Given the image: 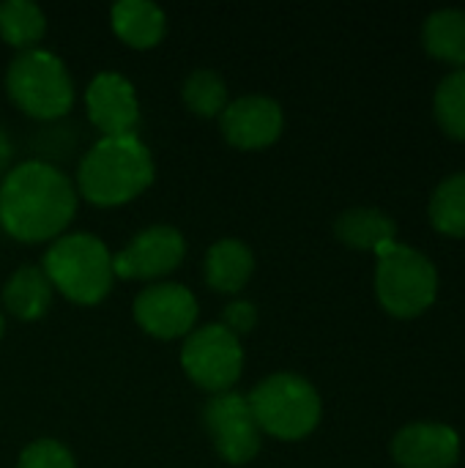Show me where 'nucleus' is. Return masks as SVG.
<instances>
[{"mask_svg":"<svg viewBox=\"0 0 465 468\" xmlns=\"http://www.w3.org/2000/svg\"><path fill=\"white\" fill-rule=\"evenodd\" d=\"M11 159H14V145H11L8 132L0 126V173H5V170H8Z\"/></svg>","mask_w":465,"mask_h":468,"instance_id":"393cba45","label":"nucleus"},{"mask_svg":"<svg viewBox=\"0 0 465 468\" xmlns=\"http://www.w3.org/2000/svg\"><path fill=\"white\" fill-rule=\"evenodd\" d=\"M425 52L441 63L465 69V11L439 8L422 25Z\"/></svg>","mask_w":465,"mask_h":468,"instance_id":"a211bd4d","label":"nucleus"},{"mask_svg":"<svg viewBox=\"0 0 465 468\" xmlns=\"http://www.w3.org/2000/svg\"><path fill=\"white\" fill-rule=\"evenodd\" d=\"M134 321L156 340H178L195 329L197 299L178 282H156L137 293Z\"/></svg>","mask_w":465,"mask_h":468,"instance_id":"9d476101","label":"nucleus"},{"mask_svg":"<svg viewBox=\"0 0 465 468\" xmlns=\"http://www.w3.org/2000/svg\"><path fill=\"white\" fill-rule=\"evenodd\" d=\"M85 107L90 123L104 137L134 134L140 123V99L134 85L118 71H101L85 90Z\"/></svg>","mask_w":465,"mask_h":468,"instance_id":"f8f14e48","label":"nucleus"},{"mask_svg":"<svg viewBox=\"0 0 465 468\" xmlns=\"http://www.w3.org/2000/svg\"><path fill=\"white\" fill-rule=\"evenodd\" d=\"M110 22L115 36L134 47V49H151L164 38L167 16L156 3L148 0H121L110 11Z\"/></svg>","mask_w":465,"mask_h":468,"instance_id":"2eb2a0df","label":"nucleus"},{"mask_svg":"<svg viewBox=\"0 0 465 468\" xmlns=\"http://www.w3.org/2000/svg\"><path fill=\"white\" fill-rule=\"evenodd\" d=\"M255 271V255L241 239H219L208 247L203 277L217 293H238Z\"/></svg>","mask_w":465,"mask_h":468,"instance_id":"4468645a","label":"nucleus"},{"mask_svg":"<svg viewBox=\"0 0 465 468\" xmlns=\"http://www.w3.org/2000/svg\"><path fill=\"white\" fill-rule=\"evenodd\" d=\"M77 214V186L44 159H27L0 184V225L16 241L60 239Z\"/></svg>","mask_w":465,"mask_h":468,"instance_id":"f257e3e1","label":"nucleus"},{"mask_svg":"<svg viewBox=\"0 0 465 468\" xmlns=\"http://www.w3.org/2000/svg\"><path fill=\"white\" fill-rule=\"evenodd\" d=\"M181 367L200 389L211 395L230 392V387L241 378L244 370L241 340L230 335L222 324H206L200 329H192L181 348Z\"/></svg>","mask_w":465,"mask_h":468,"instance_id":"0eeeda50","label":"nucleus"},{"mask_svg":"<svg viewBox=\"0 0 465 468\" xmlns=\"http://www.w3.org/2000/svg\"><path fill=\"white\" fill-rule=\"evenodd\" d=\"M203 425L219 458L233 466H244L260 452L263 433L255 422L247 395L238 392L211 395L208 403L203 406Z\"/></svg>","mask_w":465,"mask_h":468,"instance_id":"6e6552de","label":"nucleus"},{"mask_svg":"<svg viewBox=\"0 0 465 468\" xmlns=\"http://www.w3.org/2000/svg\"><path fill=\"white\" fill-rule=\"evenodd\" d=\"M430 225L452 239L465 236V173L444 178L430 197Z\"/></svg>","mask_w":465,"mask_h":468,"instance_id":"aec40b11","label":"nucleus"},{"mask_svg":"<svg viewBox=\"0 0 465 468\" xmlns=\"http://www.w3.org/2000/svg\"><path fill=\"white\" fill-rule=\"evenodd\" d=\"M186 258V239L173 225H151L129 239L112 255V271L121 280H156L175 271Z\"/></svg>","mask_w":465,"mask_h":468,"instance_id":"1a4fd4ad","label":"nucleus"},{"mask_svg":"<svg viewBox=\"0 0 465 468\" xmlns=\"http://www.w3.org/2000/svg\"><path fill=\"white\" fill-rule=\"evenodd\" d=\"M3 332H5V321H3V310H0V337H3Z\"/></svg>","mask_w":465,"mask_h":468,"instance_id":"a878e982","label":"nucleus"},{"mask_svg":"<svg viewBox=\"0 0 465 468\" xmlns=\"http://www.w3.org/2000/svg\"><path fill=\"white\" fill-rule=\"evenodd\" d=\"M247 400L260 433L280 441L307 439L321 422V395L296 373H274L263 378Z\"/></svg>","mask_w":465,"mask_h":468,"instance_id":"39448f33","label":"nucleus"},{"mask_svg":"<svg viewBox=\"0 0 465 468\" xmlns=\"http://www.w3.org/2000/svg\"><path fill=\"white\" fill-rule=\"evenodd\" d=\"M52 291L41 266H22L3 285V307L19 321H38L52 304Z\"/></svg>","mask_w":465,"mask_h":468,"instance_id":"f3484780","label":"nucleus"},{"mask_svg":"<svg viewBox=\"0 0 465 468\" xmlns=\"http://www.w3.org/2000/svg\"><path fill=\"white\" fill-rule=\"evenodd\" d=\"M433 112L439 126L452 140H465V69H455L441 80L436 88Z\"/></svg>","mask_w":465,"mask_h":468,"instance_id":"4be33fe9","label":"nucleus"},{"mask_svg":"<svg viewBox=\"0 0 465 468\" xmlns=\"http://www.w3.org/2000/svg\"><path fill=\"white\" fill-rule=\"evenodd\" d=\"M392 458L400 468H455L460 461V436L449 425L414 422L392 439Z\"/></svg>","mask_w":465,"mask_h":468,"instance_id":"ddd939ff","label":"nucleus"},{"mask_svg":"<svg viewBox=\"0 0 465 468\" xmlns=\"http://www.w3.org/2000/svg\"><path fill=\"white\" fill-rule=\"evenodd\" d=\"M47 33V16L33 0H3L0 3V36L5 44L33 49Z\"/></svg>","mask_w":465,"mask_h":468,"instance_id":"6ab92c4d","label":"nucleus"},{"mask_svg":"<svg viewBox=\"0 0 465 468\" xmlns=\"http://www.w3.org/2000/svg\"><path fill=\"white\" fill-rule=\"evenodd\" d=\"M8 99L36 121H58L74 104V82L66 63L41 47L22 49L5 69Z\"/></svg>","mask_w":465,"mask_h":468,"instance_id":"20e7f679","label":"nucleus"},{"mask_svg":"<svg viewBox=\"0 0 465 468\" xmlns=\"http://www.w3.org/2000/svg\"><path fill=\"white\" fill-rule=\"evenodd\" d=\"M153 156L137 134L101 137L77 167V189L101 208L123 206L153 184Z\"/></svg>","mask_w":465,"mask_h":468,"instance_id":"f03ea898","label":"nucleus"},{"mask_svg":"<svg viewBox=\"0 0 465 468\" xmlns=\"http://www.w3.org/2000/svg\"><path fill=\"white\" fill-rule=\"evenodd\" d=\"M184 104L200 118H217L227 107V82L214 69H195L181 85Z\"/></svg>","mask_w":465,"mask_h":468,"instance_id":"412c9836","label":"nucleus"},{"mask_svg":"<svg viewBox=\"0 0 465 468\" xmlns=\"http://www.w3.org/2000/svg\"><path fill=\"white\" fill-rule=\"evenodd\" d=\"M334 233L345 247L378 255L386 244L395 241L397 225L389 214H384L378 208L356 206V208H348L337 217Z\"/></svg>","mask_w":465,"mask_h":468,"instance_id":"dca6fc26","label":"nucleus"},{"mask_svg":"<svg viewBox=\"0 0 465 468\" xmlns=\"http://www.w3.org/2000/svg\"><path fill=\"white\" fill-rule=\"evenodd\" d=\"M16 468H77V463L66 444L55 439H36L19 452Z\"/></svg>","mask_w":465,"mask_h":468,"instance_id":"5701e85b","label":"nucleus"},{"mask_svg":"<svg viewBox=\"0 0 465 468\" xmlns=\"http://www.w3.org/2000/svg\"><path fill=\"white\" fill-rule=\"evenodd\" d=\"M44 274L74 304H99L112 291V255L93 233H66L44 252Z\"/></svg>","mask_w":465,"mask_h":468,"instance_id":"7ed1b4c3","label":"nucleus"},{"mask_svg":"<svg viewBox=\"0 0 465 468\" xmlns=\"http://www.w3.org/2000/svg\"><path fill=\"white\" fill-rule=\"evenodd\" d=\"M219 126L230 145L241 151H258L280 140L285 115L277 99L249 93L227 101L225 112L219 115Z\"/></svg>","mask_w":465,"mask_h":468,"instance_id":"9b49d317","label":"nucleus"},{"mask_svg":"<svg viewBox=\"0 0 465 468\" xmlns=\"http://www.w3.org/2000/svg\"><path fill=\"white\" fill-rule=\"evenodd\" d=\"M255 324H258V307H255L252 302H247V299L230 302V304L225 307V313H222V326H225L230 335H236V337L249 335V332L255 329Z\"/></svg>","mask_w":465,"mask_h":468,"instance_id":"b1692460","label":"nucleus"},{"mask_svg":"<svg viewBox=\"0 0 465 468\" xmlns=\"http://www.w3.org/2000/svg\"><path fill=\"white\" fill-rule=\"evenodd\" d=\"M375 293L389 315L417 318L436 302L439 271L419 250L392 241L378 252Z\"/></svg>","mask_w":465,"mask_h":468,"instance_id":"423d86ee","label":"nucleus"}]
</instances>
